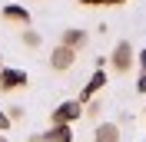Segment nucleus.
Masks as SVG:
<instances>
[{"label":"nucleus","instance_id":"obj_1","mask_svg":"<svg viewBox=\"0 0 146 142\" xmlns=\"http://www.w3.org/2000/svg\"><path fill=\"white\" fill-rule=\"evenodd\" d=\"M80 116H83L80 103H60V106L53 109V126H70V122H76Z\"/></svg>","mask_w":146,"mask_h":142},{"label":"nucleus","instance_id":"obj_2","mask_svg":"<svg viewBox=\"0 0 146 142\" xmlns=\"http://www.w3.org/2000/svg\"><path fill=\"white\" fill-rule=\"evenodd\" d=\"M129 66H133V46L123 40V43H116V50H113V70L116 73H129Z\"/></svg>","mask_w":146,"mask_h":142},{"label":"nucleus","instance_id":"obj_3","mask_svg":"<svg viewBox=\"0 0 146 142\" xmlns=\"http://www.w3.org/2000/svg\"><path fill=\"white\" fill-rule=\"evenodd\" d=\"M73 63H76V53H73V50H66V46H56L53 53H50V70H56V73L70 70Z\"/></svg>","mask_w":146,"mask_h":142},{"label":"nucleus","instance_id":"obj_4","mask_svg":"<svg viewBox=\"0 0 146 142\" xmlns=\"http://www.w3.org/2000/svg\"><path fill=\"white\" fill-rule=\"evenodd\" d=\"M20 86H27V73H20V70H0V89H20Z\"/></svg>","mask_w":146,"mask_h":142},{"label":"nucleus","instance_id":"obj_5","mask_svg":"<svg viewBox=\"0 0 146 142\" xmlns=\"http://www.w3.org/2000/svg\"><path fill=\"white\" fill-rule=\"evenodd\" d=\"M96 142H119V126L116 122H103L96 126V135H93Z\"/></svg>","mask_w":146,"mask_h":142},{"label":"nucleus","instance_id":"obj_6","mask_svg":"<svg viewBox=\"0 0 146 142\" xmlns=\"http://www.w3.org/2000/svg\"><path fill=\"white\" fill-rule=\"evenodd\" d=\"M3 20H13V23H23V27H27V23H30V10L10 3V7H3Z\"/></svg>","mask_w":146,"mask_h":142},{"label":"nucleus","instance_id":"obj_7","mask_svg":"<svg viewBox=\"0 0 146 142\" xmlns=\"http://www.w3.org/2000/svg\"><path fill=\"white\" fill-rule=\"evenodd\" d=\"M60 46H66V50H73V53H76L80 46H86V33H83V30H66Z\"/></svg>","mask_w":146,"mask_h":142},{"label":"nucleus","instance_id":"obj_8","mask_svg":"<svg viewBox=\"0 0 146 142\" xmlns=\"http://www.w3.org/2000/svg\"><path fill=\"white\" fill-rule=\"evenodd\" d=\"M103 83H106V73H103V70H100V73H93V76H90V83H86V86H83V93H80V103L93 99V93H96Z\"/></svg>","mask_w":146,"mask_h":142},{"label":"nucleus","instance_id":"obj_9","mask_svg":"<svg viewBox=\"0 0 146 142\" xmlns=\"http://www.w3.org/2000/svg\"><path fill=\"white\" fill-rule=\"evenodd\" d=\"M40 142H70V126H53L46 135H40Z\"/></svg>","mask_w":146,"mask_h":142},{"label":"nucleus","instance_id":"obj_10","mask_svg":"<svg viewBox=\"0 0 146 142\" xmlns=\"http://www.w3.org/2000/svg\"><path fill=\"white\" fill-rule=\"evenodd\" d=\"M23 43L27 46H40V33L36 30H23Z\"/></svg>","mask_w":146,"mask_h":142},{"label":"nucleus","instance_id":"obj_11","mask_svg":"<svg viewBox=\"0 0 146 142\" xmlns=\"http://www.w3.org/2000/svg\"><path fill=\"white\" fill-rule=\"evenodd\" d=\"M7 119H10V122H17V119H23V106H10Z\"/></svg>","mask_w":146,"mask_h":142},{"label":"nucleus","instance_id":"obj_12","mask_svg":"<svg viewBox=\"0 0 146 142\" xmlns=\"http://www.w3.org/2000/svg\"><path fill=\"white\" fill-rule=\"evenodd\" d=\"M7 126H10V119H7V112H0V132H7Z\"/></svg>","mask_w":146,"mask_h":142},{"label":"nucleus","instance_id":"obj_13","mask_svg":"<svg viewBox=\"0 0 146 142\" xmlns=\"http://www.w3.org/2000/svg\"><path fill=\"white\" fill-rule=\"evenodd\" d=\"M136 89H139V93H146V73H143V76L136 80Z\"/></svg>","mask_w":146,"mask_h":142},{"label":"nucleus","instance_id":"obj_14","mask_svg":"<svg viewBox=\"0 0 146 142\" xmlns=\"http://www.w3.org/2000/svg\"><path fill=\"white\" fill-rule=\"evenodd\" d=\"M80 3H86V7H93V3H103V0H80Z\"/></svg>","mask_w":146,"mask_h":142},{"label":"nucleus","instance_id":"obj_15","mask_svg":"<svg viewBox=\"0 0 146 142\" xmlns=\"http://www.w3.org/2000/svg\"><path fill=\"white\" fill-rule=\"evenodd\" d=\"M139 63H143V73H146V50H143V56H139Z\"/></svg>","mask_w":146,"mask_h":142},{"label":"nucleus","instance_id":"obj_16","mask_svg":"<svg viewBox=\"0 0 146 142\" xmlns=\"http://www.w3.org/2000/svg\"><path fill=\"white\" fill-rule=\"evenodd\" d=\"M103 3H110V7H116V3H123V0H103Z\"/></svg>","mask_w":146,"mask_h":142},{"label":"nucleus","instance_id":"obj_17","mask_svg":"<svg viewBox=\"0 0 146 142\" xmlns=\"http://www.w3.org/2000/svg\"><path fill=\"white\" fill-rule=\"evenodd\" d=\"M0 142H7V135H0Z\"/></svg>","mask_w":146,"mask_h":142},{"label":"nucleus","instance_id":"obj_18","mask_svg":"<svg viewBox=\"0 0 146 142\" xmlns=\"http://www.w3.org/2000/svg\"><path fill=\"white\" fill-rule=\"evenodd\" d=\"M0 70H3V66H0Z\"/></svg>","mask_w":146,"mask_h":142}]
</instances>
